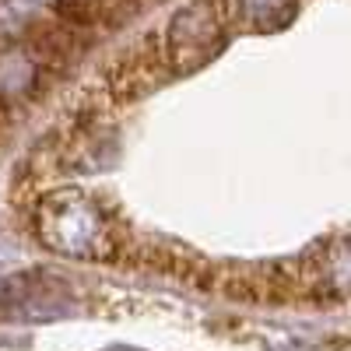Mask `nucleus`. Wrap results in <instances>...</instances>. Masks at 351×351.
I'll return each instance as SVG.
<instances>
[{"instance_id":"nucleus-5","label":"nucleus","mask_w":351,"mask_h":351,"mask_svg":"<svg viewBox=\"0 0 351 351\" xmlns=\"http://www.w3.org/2000/svg\"><path fill=\"white\" fill-rule=\"evenodd\" d=\"M295 4L299 0H236L239 14L260 28V32H278L291 18H295Z\"/></svg>"},{"instance_id":"nucleus-4","label":"nucleus","mask_w":351,"mask_h":351,"mask_svg":"<svg viewBox=\"0 0 351 351\" xmlns=\"http://www.w3.org/2000/svg\"><path fill=\"white\" fill-rule=\"evenodd\" d=\"M299 271V285L319 295H351V239H330L319 256H306Z\"/></svg>"},{"instance_id":"nucleus-1","label":"nucleus","mask_w":351,"mask_h":351,"mask_svg":"<svg viewBox=\"0 0 351 351\" xmlns=\"http://www.w3.org/2000/svg\"><path fill=\"white\" fill-rule=\"evenodd\" d=\"M36 239L71 260H112L123 246L109 211L81 190L43 197L36 208Z\"/></svg>"},{"instance_id":"nucleus-2","label":"nucleus","mask_w":351,"mask_h":351,"mask_svg":"<svg viewBox=\"0 0 351 351\" xmlns=\"http://www.w3.org/2000/svg\"><path fill=\"white\" fill-rule=\"evenodd\" d=\"M232 8L225 0H193L165 28V60L172 74H193L221 53Z\"/></svg>"},{"instance_id":"nucleus-3","label":"nucleus","mask_w":351,"mask_h":351,"mask_svg":"<svg viewBox=\"0 0 351 351\" xmlns=\"http://www.w3.org/2000/svg\"><path fill=\"white\" fill-rule=\"evenodd\" d=\"M165 71H169L165 43L162 39H141L109 67V92L120 102H130V99L148 92L152 84H158Z\"/></svg>"}]
</instances>
